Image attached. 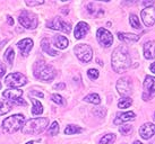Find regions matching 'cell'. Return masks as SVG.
Wrapping results in <instances>:
<instances>
[{
    "label": "cell",
    "mask_w": 155,
    "mask_h": 144,
    "mask_svg": "<svg viewBox=\"0 0 155 144\" xmlns=\"http://www.w3.org/2000/svg\"><path fill=\"white\" fill-rule=\"evenodd\" d=\"M134 144H143V143L140 142V141H135V142H134Z\"/></svg>",
    "instance_id": "obj_41"
},
{
    "label": "cell",
    "mask_w": 155,
    "mask_h": 144,
    "mask_svg": "<svg viewBox=\"0 0 155 144\" xmlns=\"http://www.w3.org/2000/svg\"><path fill=\"white\" fill-rule=\"evenodd\" d=\"M5 82H6V85L12 87V88L13 87H21V86H25L27 83V78L21 72H14V73H10L6 77Z\"/></svg>",
    "instance_id": "obj_9"
},
{
    "label": "cell",
    "mask_w": 155,
    "mask_h": 144,
    "mask_svg": "<svg viewBox=\"0 0 155 144\" xmlns=\"http://www.w3.org/2000/svg\"><path fill=\"white\" fill-rule=\"evenodd\" d=\"M47 26L49 28H51V30H61V32L67 33V34L71 32V25H70V23L65 21L61 17L52 18L51 20H49L47 23Z\"/></svg>",
    "instance_id": "obj_8"
},
{
    "label": "cell",
    "mask_w": 155,
    "mask_h": 144,
    "mask_svg": "<svg viewBox=\"0 0 155 144\" xmlns=\"http://www.w3.org/2000/svg\"><path fill=\"white\" fill-rule=\"evenodd\" d=\"M152 97H155V78L151 76H146L145 81H144L143 99L150 100Z\"/></svg>",
    "instance_id": "obj_10"
},
{
    "label": "cell",
    "mask_w": 155,
    "mask_h": 144,
    "mask_svg": "<svg viewBox=\"0 0 155 144\" xmlns=\"http://www.w3.org/2000/svg\"><path fill=\"white\" fill-rule=\"evenodd\" d=\"M44 4V1H26L27 6H38V5Z\"/></svg>",
    "instance_id": "obj_34"
},
{
    "label": "cell",
    "mask_w": 155,
    "mask_h": 144,
    "mask_svg": "<svg viewBox=\"0 0 155 144\" xmlns=\"http://www.w3.org/2000/svg\"><path fill=\"white\" fill-rule=\"evenodd\" d=\"M142 20L146 26L151 27L155 23V8L147 7L142 11Z\"/></svg>",
    "instance_id": "obj_13"
},
{
    "label": "cell",
    "mask_w": 155,
    "mask_h": 144,
    "mask_svg": "<svg viewBox=\"0 0 155 144\" xmlns=\"http://www.w3.org/2000/svg\"><path fill=\"white\" fill-rule=\"evenodd\" d=\"M88 32H90V26H88V24H86L85 21H81V23H78L77 26L75 27V32H74L75 38L81 39V38L85 37V35H86Z\"/></svg>",
    "instance_id": "obj_16"
},
{
    "label": "cell",
    "mask_w": 155,
    "mask_h": 144,
    "mask_svg": "<svg viewBox=\"0 0 155 144\" xmlns=\"http://www.w3.org/2000/svg\"><path fill=\"white\" fill-rule=\"evenodd\" d=\"M150 69H151V71L153 72V73H155V62L154 63L151 64V67H150Z\"/></svg>",
    "instance_id": "obj_38"
},
{
    "label": "cell",
    "mask_w": 155,
    "mask_h": 144,
    "mask_svg": "<svg viewBox=\"0 0 155 144\" xmlns=\"http://www.w3.org/2000/svg\"><path fill=\"white\" fill-rule=\"evenodd\" d=\"M87 76H88L90 79L95 80V79H97V78H99V71H97L96 69H90L88 72H87Z\"/></svg>",
    "instance_id": "obj_33"
},
{
    "label": "cell",
    "mask_w": 155,
    "mask_h": 144,
    "mask_svg": "<svg viewBox=\"0 0 155 144\" xmlns=\"http://www.w3.org/2000/svg\"><path fill=\"white\" fill-rule=\"evenodd\" d=\"M129 20H130V25L133 26L134 28H136V30H139V28H140V24H139V20H138V18L136 15L131 14Z\"/></svg>",
    "instance_id": "obj_29"
},
{
    "label": "cell",
    "mask_w": 155,
    "mask_h": 144,
    "mask_svg": "<svg viewBox=\"0 0 155 144\" xmlns=\"http://www.w3.org/2000/svg\"><path fill=\"white\" fill-rule=\"evenodd\" d=\"M5 71H6V68L0 69V78H2V76L5 74Z\"/></svg>",
    "instance_id": "obj_40"
},
{
    "label": "cell",
    "mask_w": 155,
    "mask_h": 144,
    "mask_svg": "<svg viewBox=\"0 0 155 144\" xmlns=\"http://www.w3.org/2000/svg\"><path fill=\"white\" fill-rule=\"evenodd\" d=\"M114 141H116V135L114 134H107L100 140V144H112Z\"/></svg>",
    "instance_id": "obj_28"
},
{
    "label": "cell",
    "mask_w": 155,
    "mask_h": 144,
    "mask_svg": "<svg viewBox=\"0 0 155 144\" xmlns=\"http://www.w3.org/2000/svg\"><path fill=\"white\" fill-rule=\"evenodd\" d=\"M117 90L124 97L129 96L131 93V80H130V78L126 77V78L119 79L117 82Z\"/></svg>",
    "instance_id": "obj_11"
},
{
    "label": "cell",
    "mask_w": 155,
    "mask_h": 144,
    "mask_svg": "<svg viewBox=\"0 0 155 144\" xmlns=\"http://www.w3.org/2000/svg\"><path fill=\"white\" fill-rule=\"evenodd\" d=\"M112 68L117 73H124V72L129 69L130 64H131V60H130L129 53L126 46H119L112 53L111 58Z\"/></svg>",
    "instance_id": "obj_1"
},
{
    "label": "cell",
    "mask_w": 155,
    "mask_h": 144,
    "mask_svg": "<svg viewBox=\"0 0 155 144\" xmlns=\"http://www.w3.org/2000/svg\"><path fill=\"white\" fill-rule=\"evenodd\" d=\"M133 131V126L131 125H122V126L119 128V132H120L122 135H128L130 134Z\"/></svg>",
    "instance_id": "obj_30"
},
{
    "label": "cell",
    "mask_w": 155,
    "mask_h": 144,
    "mask_svg": "<svg viewBox=\"0 0 155 144\" xmlns=\"http://www.w3.org/2000/svg\"><path fill=\"white\" fill-rule=\"evenodd\" d=\"M31 93H32V95H35V96H39V97H41V98L43 97V93L40 92V91H32Z\"/></svg>",
    "instance_id": "obj_36"
},
{
    "label": "cell",
    "mask_w": 155,
    "mask_h": 144,
    "mask_svg": "<svg viewBox=\"0 0 155 144\" xmlns=\"http://www.w3.org/2000/svg\"><path fill=\"white\" fill-rule=\"evenodd\" d=\"M34 76L42 81H50L56 77V70L44 61H39L34 65Z\"/></svg>",
    "instance_id": "obj_3"
},
{
    "label": "cell",
    "mask_w": 155,
    "mask_h": 144,
    "mask_svg": "<svg viewBox=\"0 0 155 144\" xmlns=\"http://www.w3.org/2000/svg\"><path fill=\"white\" fill-rule=\"evenodd\" d=\"M154 119H155V114H154Z\"/></svg>",
    "instance_id": "obj_44"
},
{
    "label": "cell",
    "mask_w": 155,
    "mask_h": 144,
    "mask_svg": "<svg viewBox=\"0 0 155 144\" xmlns=\"http://www.w3.org/2000/svg\"><path fill=\"white\" fill-rule=\"evenodd\" d=\"M131 104H133V99L129 97H124L121 98L119 102H118V107L121 108V109H124V108H128V107L131 106Z\"/></svg>",
    "instance_id": "obj_25"
},
{
    "label": "cell",
    "mask_w": 155,
    "mask_h": 144,
    "mask_svg": "<svg viewBox=\"0 0 155 144\" xmlns=\"http://www.w3.org/2000/svg\"><path fill=\"white\" fill-rule=\"evenodd\" d=\"M26 144H33V142H28V143H26Z\"/></svg>",
    "instance_id": "obj_43"
},
{
    "label": "cell",
    "mask_w": 155,
    "mask_h": 144,
    "mask_svg": "<svg viewBox=\"0 0 155 144\" xmlns=\"http://www.w3.org/2000/svg\"><path fill=\"white\" fill-rule=\"evenodd\" d=\"M65 88H66V85L65 83H62V82L54 86V89H65Z\"/></svg>",
    "instance_id": "obj_35"
},
{
    "label": "cell",
    "mask_w": 155,
    "mask_h": 144,
    "mask_svg": "<svg viewBox=\"0 0 155 144\" xmlns=\"http://www.w3.org/2000/svg\"><path fill=\"white\" fill-rule=\"evenodd\" d=\"M12 109V104L8 100H1L0 102V115H5L9 113Z\"/></svg>",
    "instance_id": "obj_23"
},
{
    "label": "cell",
    "mask_w": 155,
    "mask_h": 144,
    "mask_svg": "<svg viewBox=\"0 0 155 144\" xmlns=\"http://www.w3.org/2000/svg\"><path fill=\"white\" fill-rule=\"evenodd\" d=\"M24 122H25V117L23 115H13L10 117H7L2 122V130H4L5 133H8V134L15 133V132H17L18 130L22 128Z\"/></svg>",
    "instance_id": "obj_4"
},
{
    "label": "cell",
    "mask_w": 155,
    "mask_h": 144,
    "mask_svg": "<svg viewBox=\"0 0 155 144\" xmlns=\"http://www.w3.org/2000/svg\"><path fill=\"white\" fill-rule=\"evenodd\" d=\"M118 38L126 43L137 42L139 39V36L135 34H130V33H118Z\"/></svg>",
    "instance_id": "obj_19"
},
{
    "label": "cell",
    "mask_w": 155,
    "mask_h": 144,
    "mask_svg": "<svg viewBox=\"0 0 155 144\" xmlns=\"http://www.w3.org/2000/svg\"><path fill=\"white\" fill-rule=\"evenodd\" d=\"M17 46L21 51V54L23 56H27L30 51L32 50V47H33V41L31 38H24V39L18 42Z\"/></svg>",
    "instance_id": "obj_15"
},
{
    "label": "cell",
    "mask_w": 155,
    "mask_h": 144,
    "mask_svg": "<svg viewBox=\"0 0 155 144\" xmlns=\"http://www.w3.org/2000/svg\"><path fill=\"white\" fill-rule=\"evenodd\" d=\"M75 54L78 59L81 60L84 63H87L92 60V56H93V50L90 45L87 44H77L75 46Z\"/></svg>",
    "instance_id": "obj_7"
},
{
    "label": "cell",
    "mask_w": 155,
    "mask_h": 144,
    "mask_svg": "<svg viewBox=\"0 0 155 144\" xmlns=\"http://www.w3.org/2000/svg\"><path fill=\"white\" fill-rule=\"evenodd\" d=\"M84 100L87 102H91V104H94V105H97L101 102V98L97 93H91V95H87L86 97L84 98Z\"/></svg>",
    "instance_id": "obj_24"
},
{
    "label": "cell",
    "mask_w": 155,
    "mask_h": 144,
    "mask_svg": "<svg viewBox=\"0 0 155 144\" xmlns=\"http://www.w3.org/2000/svg\"><path fill=\"white\" fill-rule=\"evenodd\" d=\"M49 124V119L47 117H39L27 121L22 127L23 134L26 135H38L47 128Z\"/></svg>",
    "instance_id": "obj_2"
},
{
    "label": "cell",
    "mask_w": 155,
    "mask_h": 144,
    "mask_svg": "<svg viewBox=\"0 0 155 144\" xmlns=\"http://www.w3.org/2000/svg\"><path fill=\"white\" fill-rule=\"evenodd\" d=\"M135 119V113L134 111H127V113H121V114L117 115V118L114 119V124H121L124 122H128V121H134Z\"/></svg>",
    "instance_id": "obj_18"
},
{
    "label": "cell",
    "mask_w": 155,
    "mask_h": 144,
    "mask_svg": "<svg viewBox=\"0 0 155 144\" xmlns=\"http://www.w3.org/2000/svg\"><path fill=\"white\" fill-rule=\"evenodd\" d=\"M18 21L23 27H25L27 30H34L39 24L38 16L31 11H27V10H23L21 13L19 17H18Z\"/></svg>",
    "instance_id": "obj_5"
},
{
    "label": "cell",
    "mask_w": 155,
    "mask_h": 144,
    "mask_svg": "<svg viewBox=\"0 0 155 144\" xmlns=\"http://www.w3.org/2000/svg\"><path fill=\"white\" fill-rule=\"evenodd\" d=\"M51 99L53 102H56L58 105H65V100H64V98L61 97L60 95H52L51 96Z\"/></svg>",
    "instance_id": "obj_32"
},
{
    "label": "cell",
    "mask_w": 155,
    "mask_h": 144,
    "mask_svg": "<svg viewBox=\"0 0 155 144\" xmlns=\"http://www.w3.org/2000/svg\"><path fill=\"white\" fill-rule=\"evenodd\" d=\"M5 61L7 62L8 64H13L14 62V58H15V52H14V50L12 49V47H8V50L6 51V53H5Z\"/></svg>",
    "instance_id": "obj_26"
},
{
    "label": "cell",
    "mask_w": 155,
    "mask_h": 144,
    "mask_svg": "<svg viewBox=\"0 0 155 144\" xmlns=\"http://www.w3.org/2000/svg\"><path fill=\"white\" fill-rule=\"evenodd\" d=\"M58 133H59V125H58L57 122H53L51 124L50 128H49V134L50 135H57Z\"/></svg>",
    "instance_id": "obj_31"
},
{
    "label": "cell",
    "mask_w": 155,
    "mask_h": 144,
    "mask_svg": "<svg viewBox=\"0 0 155 144\" xmlns=\"http://www.w3.org/2000/svg\"><path fill=\"white\" fill-rule=\"evenodd\" d=\"M41 47H42V50H43L47 54L51 55V56H56V55H58V52L54 51V50L52 49L48 38H43V39L41 41Z\"/></svg>",
    "instance_id": "obj_21"
},
{
    "label": "cell",
    "mask_w": 155,
    "mask_h": 144,
    "mask_svg": "<svg viewBox=\"0 0 155 144\" xmlns=\"http://www.w3.org/2000/svg\"><path fill=\"white\" fill-rule=\"evenodd\" d=\"M139 134L144 140H148L155 134V125L152 123H146L139 128Z\"/></svg>",
    "instance_id": "obj_14"
},
{
    "label": "cell",
    "mask_w": 155,
    "mask_h": 144,
    "mask_svg": "<svg viewBox=\"0 0 155 144\" xmlns=\"http://www.w3.org/2000/svg\"><path fill=\"white\" fill-rule=\"evenodd\" d=\"M7 18H8V24H9V25H13V24H14V19H13V18L10 17V16H8Z\"/></svg>",
    "instance_id": "obj_39"
},
{
    "label": "cell",
    "mask_w": 155,
    "mask_h": 144,
    "mask_svg": "<svg viewBox=\"0 0 155 144\" xmlns=\"http://www.w3.org/2000/svg\"><path fill=\"white\" fill-rule=\"evenodd\" d=\"M23 90L17 89V88H9V89L5 90L2 92L4 98H6L8 102L12 104H16V105H22V106H26V102L22 98Z\"/></svg>",
    "instance_id": "obj_6"
},
{
    "label": "cell",
    "mask_w": 155,
    "mask_h": 144,
    "mask_svg": "<svg viewBox=\"0 0 155 144\" xmlns=\"http://www.w3.org/2000/svg\"><path fill=\"white\" fill-rule=\"evenodd\" d=\"M53 43H54V45H56L58 49L64 50V49H66V47L68 46L69 42L65 36H62V35H56V36L53 37Z\"/></svg>",
    "instance_id": "obj_20"
},
{
    "label": "cell",
    "mask_w": 155,
    "mask_h": 144,
    "mask_svg": "<svg viewBox=\"0 0 155 144\" xmlns=\"http://www.w3.org/2000/svg\"><path fill=\"white\" fill-rule=\"evenodd\" d=\"M81 132H83V130L81 128V127L75 126V125H69V126L66 127L65 134H67V135H71V134H77V133H81Z\"/></svg>",
    "instance_id": "obj_27"
},
{
    "label": "cell",
    "mask_w": 155,
    "mask_h": 144,
    "mask_svg": "<svg viewBox=\"0 0 155 144\" xmlns=\"http://www.w3.org/2000/svg\"><path fill=\"white\" fill-rule=\"evenodd\" d=\"M96 36H97V41L99 43L104 47H109L112 45L113 43V36L112 34L107 30L105 28H99L97 30V33H96Z\"/></svg>",
    "instance_id": "obj_12"
},
{
    "label": "cell",
    "mask_w": 155,
    "mask_h": 144,
    "mask_svg": "<svg viewBox=\"0 0 155 144\" xmlns=\"http://www.w3.org/2000/svg\"><path fill=\"white\" fill-rule=\"evenodd\" d=\"M154 4V1H143V5H144V6H151V5H153Z\"/></svg>",
    "instance_id": "obj_37"
},
{
    "label": "cell",
    "mask_w": 155,
    "mask_h": 144,
    "mask_svg": "<svg viewBox=\"0 0 155 144\" xmlns=\"http://www.w3.org/2000/svg\"><path fill=\"white\" fill-rule=\"evenodd\" d=\"M31 100H32V104H33L32 114L33 115H41L42 114V113H43V106H42V104H41L39 100L34 99V98H32Z\"/></svg>",
    "instance_id": "obj_22"
},
{
    "label": "cell",
    "mask_w": 155,
    "mask_h": 144,
    "mask_svg": "<svg viewBox=\"0 0 155 144\" xmlns=\"http://www.w3.org/2000/svg\"><path fill=\"white\" fill-rule=\"evenodd\" d=\"M144 56L147 60L155 59V42L150 41L144 45Z\"/></svg>",
    "instance_id": "obj_17"
},
{
    "label": "cell",
    "mask_w": 155,
    "mask_h": 144,
    "mask_svg": "<svg viewBox=\"0 0 155 144\" xmlns=\"http://www.w3.org/2000/svg\"><path fill=\"white\" fill-rule=\"evenodd\" d=\"M6 42H7V41H4V42H2V43H1V44H0V50H1V47L4 46V44H5V43H6Z\"/></svg>",
    "instance_id": "obj_42"
}]
</instances>
